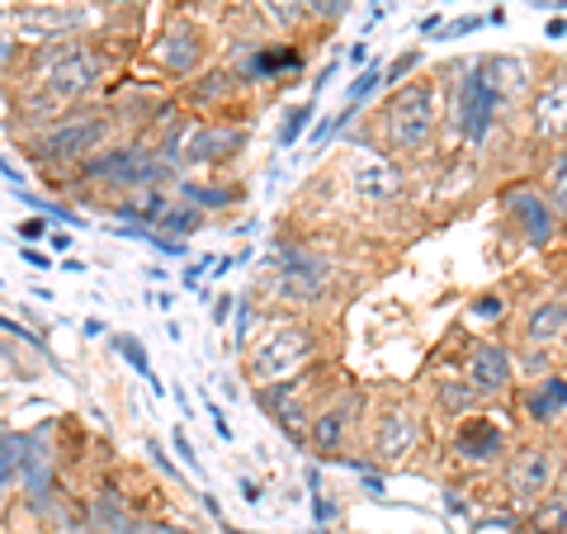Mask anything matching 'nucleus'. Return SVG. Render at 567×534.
<instances>
[{
	"instance_id": "7ed1b4c3",
	"label": "nucleus",
	"mask_w": 567,
	"mask_h": 534,
	"mask_svg": "<svg viewBox=\"0 0 567 534\" xmlns=\"http://www.w3.org/2000/svg\"><path fill=\"white\" fill-rule=\"evenodd\" d=\"M110 133V123L100 114H76V119H58V129H48L39 142H33V156L39 162H85V156H95V147Z\"/></svg>"
},
{
	"instance_id": "0eeeda50",
	"label": "nucleus",
	"mask_w": 567,
	"mask_h": 534,
	"mask_svg": "<svg viewBox=\"0 0 567 534\" xmlns=\"http://www.w3.org/2000/svg\"><path fill=\"white\" fill-rule=\"evenodd\" d=\"M548 483H554V459L544 450H525L516 464H511V492H516L520 502H539Z\"/></svg>"
},
{
	"instance_id": "423d86ee",
	"label": "nucleus",
	"mask_w": 567,
	"mask_h": 534,
	"mask_svg": "<svg viewBox=\"0 0 567 534\" xmlns=\"http://www.w3.org/2000/svg\"><path fill=\"white\" fill-rule=\"evenodd\" d=\"M354 189H360V199H369V204H393V199H402V175L393 162H383V156H364V162H354Z\"/></svg>"
},
{
	"instance_id": "6e6552de",
	"label": "nucleus",
	"mask_w": 567,
	"mask_h": 534,
	"mask_svg": "<svg viewBox=\"0 0 567 534\" xmlns=\"http://www.w3.org/2000/svg\"><path fill=\"white\" fill-rule=\"evenodd\" d=\"M468 388L473 393H502L511 383V355L502 346H473V360H468Z\"/></svg>"
},
{
	"instance_id": "9d476101",
	"label": "nucleus",
	"mask_w": 567,
	"mask_h": 534,
	"mask_svg": "<svg viewBox=\"0 0 567 534\" xmlns=\"http://www.w3.org/2000/svg\"><path fill=\"white\" fill-rule=\"evenodd\" d=\"M199 58H204V43H199V33H194L189 24H181V29H171V33H166L162 62L175 71V76H185V71H194V66H199Z\"/></svg>"
},
{
	"instance_id": "f3484780",
	"label": "nucleus",
	"mask_w": 567,
	"mask_h": 534,
	"mask_svg": "<svg viewBox=\"0 0 567 534\" xmlns=\"http://www.w3.org/2000/svg\"><path fill=\"white\" fill-rule=\"evenodd\" d=\"M440 402H445V407H464V402H473V388H454V383H445V388H440Z\"/></svg>"
},
{
	"instance_id": "ddd939ff",
	"label": "nucleus",
	"mask_w": 567,
	"mask_h": 534,
	"mask_svg": "<svg viewBox=\"0 0 567 534\" xmlns=\"http://www.w3.org/2000/svg\"><path fill=\"white\" fill-rule=\"evenodd\" d=\"M350 417H354V398L317 417V425H312V440H317V450H336V444H341V435H346V425H350Z\"/></svg>"
},
{
	"instance_id": "1a4fd4ad",
	"label": "nucleus",
	"mask_w": 567,
	"mask_h": 534,
	"mask_svg": "<svg viewBox=\"0 0 567 534\" xmlns=\"http://www.w3.org/2000/svg\"><path fill=\"white\" fill-rule=\"evenodd\" d=\"M412 440H416V421L406 412H388L383 425H379L374 454L383 459V464H398V459H406V450H412Z\"/></svg>"
},
{
	"instance_id": "9b49d317",
	"label": "nucleus",
	"mask_w": 567,
	"mask_h": 534,
	"mask_svg": "<svg viewBox=\"0 0 567 534\" xmlns=\"http://www.w3.org/2000/svg\"><path fill=\"white\" fill-rule=\"evenodd\" d=\"M535 129L539 133H567V76L563 81H554L544 91V100H539V110H535Z\"/></svg>"
},
{
	"instance_id": "dca6fc26",
	"label": "nucleus",
	"mask_w": 567,
	"mask_h": 534,
	"mask_svg": "<svg viewBox=\"0 0 567 534\" xmlns=\"http://www.w3.org/2000/svg\"><path fill=\"white\" fill-rule=\"evenodd\" d=\"M346 6H350V0H303V10L317 14V20H336Z\"/></svg>"
},
{
	"instance_id": "aec40b11",
	"label": "nucleus",
	"mask_w": 567,
	"mask_h": 534,
	"mask_svg": "<svg viewBox=\"0 0 567 534\" xmlns=\"http://www.w3.org/2000/svg\"><path fill=\"white\" fill-rule=\"evenodd\" d=\"M563 511H567V496H563Z\"/></svg>"
},
{
	"instance_id": "4468645a",
	"label": "nucleus",
	"mask_w": 567,
	"mask_h": 534,
	"mask_svg": "<svg viewBox=\"0 0 567 534\" xmlns=\"http://www.w3.org/2000/svg\"><path fill=\"white\" fill-rule=\"evenodd\" d=\"M458 444H464V454H473V459H496L502 454V431H496L492 421H468Z\"/></svg>"
},
{
	"instance_id": "20e7f679",
	"label": "nucleus",
	"mask_w": 567,
	"mask_h": 534,
	"mask_svg": "<svg viewBox=\"0 0 567 534\" xmlns=\"http://www.w3.org/2000/svg\"><path fill=\"white\" fill-rule=\"evenodd\" d=\"M312 355V336L303 327H289V331H275L265 346H256L251 355V373L265 383H279V379H289V373L303 364Z\"/></svg>"
},
{
	"instance_id": "39448f33",
	"label": "nucleus",
	"mask_w": 567,
	"mask_h": 534,
	"mask_svg": "<svg viewBox=\"0 0 567 534\" xmlns=\"http://www.w3.org/2000/svg\"><path fill=\"white\" fill-rule=\"evenodd\" d=\"M496 104H502V100H496L492 81L483 76V66H477L473 76L464 81V91H458V123H464V137H473V142H483V137H487Z\"/></svg>"
},
{
	"instance_id": "f257e3e1",
	"label": "nucleus",
	"mask_w": 567,
	"mask_h": 534,
	"mask_svg": "<svg viewBox=\"0 0 567 534\" xmlns=\"http://www.w3.org/2000/svg\"><path fill=\"white\" fill-rule=\"evenodd\" d=\"M100 58L81 43H66V48H48L39 66H33V95L29 104L43 114H62L66 104H76L81 95H91L100 85Z\"/></svg>"
},
{
	"instance_id": "2eb2a0df",
	"label": "nucleus",
	"mask_w": 567,
	"mask_h": 534,
	"mask_svg": "<svg viewBox=\"0 0 567 534\" xmlns=\"http://www.w3.org/2000/svg\"><path fill=\"white\" fill-rule=\"evenodd\" d=\"M260 6H265V20L279 29H289L298 14H303V0H260Z\"/></svg>"
},
{
	"instance_id": "a211bd4d",
	"label": "nucleus",
	"mask_w": 567,
	"mask_h": 534,
	"mask_svg": "<svg viewBox=\"0 0 567 534\" xmlns=\"http://www.w3.org/2000/svg\"><path fill=\"white\" fill-rule=\"evenodd\" d=\"M104 6H128V0H104Z\"/></svg>"
},
{
	"instance_id": "6ab92c4d",
	"label": "nucleus",
	"mask_w": 567,
	"mask_h": 534,
	"mask_svg": "<svg viewBox=\"0 0 567 534\" xmlns=\"http://www.w3.org/2000/svg\"><path fill=\"white\" fill-rule=\"evenodd\" d=\"M558 204H563V208H567V194H563V199H558Z\"/></svg>"
},
{
	"instance_id": "f8f14e48",
	"label": "nucleus",
	"mask_w": 567,
	"mask_h": 534,
	"mask_svg": "<svg viewBox=\"0 0 567 534\" xmlns=\"http://www.w3.org/2000/svg\"><path fill=\"white\" fill-rule=\"evenodd\" d=\"M567 336V302H544V308L529 317V341L535 346H558Z\"/></svg>"
},
{
	"instance_id": "f03ea898",
	"label": "nucleus",
	"mask_w": 567,
	"mask_h": 534,
	"mask_svg": "<svg viewBox=\"0 0 567 534\" xmlns=\"http://www.w3.org/2000/svg\"><path fill=\"white\" fill-rule=\"evenodd\" d=\"M383 129L398 152H421L425 142L435 137V91L431 85H406V91H398V100L388 104V114H383Z\"/></svg>"
}]
</instances>
